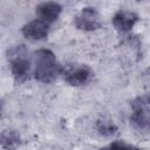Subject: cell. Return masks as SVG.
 Masks as SVG:
<instances>
[{
  "instance_id": "11",
  "label": "cell",
  "mask_w": 150,
  "mask_h": 150,
  "mask_svg": "<svg viewBox=\"0 0 150 150\" xmlns=\"http://www.w3.org/2000/svg\"><path fill=\"white\" fill-rule=\"evenodd\" d=\"M100 150H143L134 144L127 143L124 141H114L109 144H107L105 146L101 148Z\"/></svg>"
},
{
  "instance_id": "12",
  "label": "cell",
  "mask_w": 150,
  "mask_h": 150,
  "mask_svg": "<svg viewBox=\"0 0 150 150\" xmlns=\"http://www.w3.org/2000/svg\"><path fill=\"white\" fill-rule=\"evenodd\" d=\"M146 102L150 104V95H149V97H148V100H146Z\"/></svg>"
},
{
  "instance_id": "7",
  "label": "cell",
  "mask_w": 150,
  "mask_h": 150,
  "mask_svg": "<svg viewBox=\"0 0 150 150\" xmlns=\"http://www.w3.org/2000/svg\"><path fill=\"white\" fill-rule=\"evenodd\" d=\"M138 20L139 18L135 12H131L128 9H121L114 14L112 26L117 32L127 33V32H130L135 27Z\"/></svg>"
},
{
  "instance_id": "8",
  "label": "cell",
  "mask_w": 150,
  "mask_h": 150,
  "mask_svg": "<svg viewBox=\"0 0 150 150\" xmlns=\"http://www.w3.org/2000/svg\"><path fill=\"white\" fill-rule=\"evenodd\" d=\"M36 18L41 19L46 22H48L49 25H52L53 22H55L61 12H62V6L59 2H54V1H45V2H40L36 6Z\"/></svg>"
},
{
  "instance_id": "6",
  "label": "cell",
  "mask_w": 150,
  "mask_h": 150,
  "mask_svg": "<svg viewBox=\"0 0 150 150\" xmlns=\"http://www.w3.org/2000/svg\"><path fill=\"white\" fill-rule=\"evenodd\" d=\"M130 123L134 129L141 132H148L150 130V118L146 114L143 101L134 102L132 112L130 115Z\"/></svg>"
},
{
  "instance_id": "2",
  "label": "cell",
  "mask_w": 150,
  "mask_h": 150,
  "mask_svg": "<svg viewBox=\"0 0 150 150\" xmlns=\"http://www.w3.org/2000/svg\"><path fill=\"white\" fill-rule=\"evenodd\" d=\"M7 60L12 76L16 83H23L32 75V62L25 45H18L7 50Z\"/></svg>"
},
{
  "instance_id": "10",
  "label": "cell",
  "mask_w": 150,
  "mask_h": 150,
  "mask_svg": "<svg viewBox=\"0 0 150 150\" xmlns=\"http://www.w3.org/2000/svg\"><path fill=\"white\" fill-rule=\"evenodd\" d=\"M96 130L101 136L111 137L117 132V127L111 121L100 120L96 122Z\"/></svg>"
},
{
  "instance_id": "5",
  "label": "cell",
  "mask_w": 150,
  "mask_h": 150,
  "mask_svg": "<svg viewBox=\"0 0 150 150\" xmlns=\"http://www.w3.org/2000/svg\"><path fill=\"white\" fill-rule=\"evenodd\" d=\"M50 25L41 19H34L21 28L22 35L29 41H42L48 38Z\"/></svg>"
},
{
  "instance_id": "4",
  "label": "cell",
  "mask_w": 150,
  "mask_h": 150,
  "mask_svg": "<svg viewBox=\"0 0 150 150\" xmlns=\"http://www.w3.org/2000/svg\"><path fill=\"white\" fill-rule=\"evenodd\" d=\"M93 77V70L86 64H77L69 67L63 71L64 81L71 87H82L90 82Z\"/></svg>"
},
{
  "instance_id": "1",
  "label": "cell",
  "mask_w": 150,
  "mask_h": 150,
  "mask_svg": "<svg viewBox=\"0 0 150 150\" xmlns=\"http://www.w3.org/2000/svg\"><path fill=\"white\" fill-rule=\"evenodd\" d=\"M33 61V75L35 80L41 83H52L62 73V68L57 62L55 54L49 49H39L34 52Z\"/></svg>"
},
{
  "instance_id": "9",
  "label": "cell",
  "mask_w": 150,
  "mask_h": 150,
  "mask_svg": "<svg viewBox=\"0 0 150 150\" xmlns=\"http://www.w3.org/2000/svg\"><path fill=\"white\" fill-rule=\"evenodd\" d=\"M1 146L4 150H15L21 144L20 134L15 130H4L1 132Z\"/></svg>"
},
{
  "instance_id": "3",
  "label": "cell",
  "mask_w": 150,
  "mask_h": 150,
  "mask_svg": "<svg viewBox=\"0 0 150 150\" xmlns=\"http://www.w3.org/2000/svg\"><path fill=\"white\" fill-rule=\"evenodd\" d=\"M74 25L77 29L83 32H94L101 27L100 15L96 8L84 7L74 16Z\"/></svg>"
}]
</instances>
